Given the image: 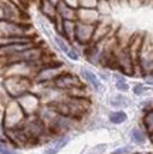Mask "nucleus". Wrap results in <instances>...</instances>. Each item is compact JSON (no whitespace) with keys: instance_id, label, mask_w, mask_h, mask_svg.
I'll return each instance as SVG.
<instances>
[{"instance_id":"obj_10","label":"nucleus","mask_w":153,"mask_h":154,"mask_svg":"<svg viewBox=\"0 0 153 154\" xmlns=\"http://www.w3.org/2000/svg\"><path fill=\"white\" fill-rule=\"evenodd\" d=\"M40 10H41V14L48 20H53L58 17L57 14V6L53 5L48 0H40Z\"/></svg>"},{"instance_id":"obj_18","label":"nucleus","mask_w":153,"mask_h":154,"mask_svg":"<svg viewBox=\"0 0 153 154\" xmlns=\"http://www.w3.org/2000/svg\"><path fill=\"white\" fill-rule=\"evenodd\" d=\"M143 127H145V130L148 131V133L153 131V109H150V110H148V112L145 113V116H143Z\"/></svg>"},{"instance_id":"obj_7","label":"nucleus","mask_w":153,"mask_h":154,"mask_svg":"<svg viewBox=\"0 0 153 154\" xmlns=\"http://www.w3.org/2000/svg\"><path fill=\"white\" fill-rule=\"evenodd\" d=\"M94 33H95V24L77 21V24H75L74 42H77L81 47H87L89 44H92Z\"/></svg>"},{"instance_id":"obj_23","label":"nucleus","mask_w":153,"mask_h":154,"mask_svg":"<svg viewBox=\"0 0 153 154\" xmlns=\"http://www.w3.org/2000/svg\"><path fill=\"white\" fill-rule=\"evenodd\" d=\"M133 153V147L130 146H125V147H121V149L115 150L112 154H132Z\"/></svg>"},{"instance_id":"obj_13","label":"nucleus","mask_w":153,"mask_h":154,"mask_svg":"<svg viewBox=\"0 0 153 154\" xmlns=\"http://www.w3.org/2000/svg\"><path fill=\"white\" fill-rule=\"evenodd\" d=\"M97 10L102 17H107L112 11V3L109 0H99V2H98V6H97Z\"/></svg>"},{"instance_id":"obj_17","label":"nucleus","mask_w":153,"mask_h":154,"mask_svg":"<svg viewBox=\"0 0 153 154\" xmlns=\"http://www.w3.org/2000/svg\"><path fill=\"white\" fill-rule=\"evenodd\" d=\"M130 136H132V140L135 143H138V144H143L145 141H146V133L143 130L138 129V127H135L133 130H132Z\"/></svg>"},{"instance_id":"obj_27","label":"nucleus","mask_w":153,"mask_h":154,"mask_svg":"<svg viewBox=\"0 0 153 154\" xmlns=\"http://www.w3.org/2000/svg\"><path fill=\"white\" fill-rule=\"evenodd\" d=\"M149 137H150V141L153 143V131H150V133H149Z\"/></svg>"},{"instance_id":"obj_24","label":"nucleus","mask_w":153,"mask_h":154,"mask_svg":"<svg viewBox=\"0 0 153 154\" xmlns=\"http://www.w3.org/2000/svg\"><path fill=\"white\" fill-rule=\"evenodd\" d=\"M0 154H19V153H16L14 150L9 149L7 146H3V144H0Z\"/></svg>"},{"instance_id":"obj_11","label":"nucleus","mask_w":153,"mask_h":154,"mask_svg":"<svg viewBox=\"0 0 153 154\" xmlns=\"http://www.w3.org/2000/svg\"><path fill=\"white\" fill-rule=\"evenodd\" d=\"M79 74H81V76L84 78V81L88 85H91L95 91H99V89H101V81L98 79V76L94 74L92 71H89L88 68H81Z\"/></svg>"},{"instance_id":"obj_16","label":"nucleus","mask_w":153,"mask_h":154,"mask_svg":"<svg viewBox=\"0 0 153 154\" xmlns=\"http://www.w3.org/2000/svg\"><path fill=\"white\" fill-rule=\"evenodd\" d=\"M109 103H111V106L113 107H123V106H128L129 105V99L125 98V96H122V95H115V96H112L109 99Z\"/></svg>"},{"instance_id":"obj_6","label":"nucleus","mask_w":153,"mask_h":154,"mask_svg":"<svg viewBox=\"0 0 153 154\" xmlns=\"http://www.w3.org/2000/svg\"><path fill=\"white\" fill-rule=\"evenodd\" d=\"M19 105L21 106V109L24 110V113L27 116H34L38 115L40 109H41V98L37 94H33L31 91H28L26 94H23L21 96L16 99Z\"/></svg>"},{"instance_id":"obj_3","label":"nucleus","mask_w":153,"mask_h":154,"mask_svg":"<svg viewBox=\"0 0 153 154\" xmlns=\"http://www.w3.org/2000/svg\"><path fill=\"white\" fill-rule=\"evenodd\" d=\"M27 115L24 113V110L21 109V106L19 105V102L13 99L7 103L5 112H3V122H5L6 129H13V127L21 126V123L26 120Z\"/></svg>"},{"instance_id":"obj_5","label":"nucleus","mask_w":153,"mask_h":154,"mask_svg":"<svg viewBox=\"0 0 153 154\" xmlns=\"http://www.w3.org/2000/svg\"><path fill=\"white\" fill-rule=\"evenodd\" d=\"M51 85L56 89L61 91V92H67V94H71L72 91L84 86L81 79H79V76H77L72 72H67V71H62L56 79L53 81Z\"/></svg>"},{"instance_id":"obj_14","label":"nucleus","mask_w":153,"mask_h":154,"mask_svg":"<svg viewBox=\"0 0 153 154\" xmlns=\"http://www.w3.org/2000/svg\"><path fill=\"white\" fill-rule=\"evenodd\" d=\"M126 119H128V115L125 112H122V110H118V112H112L109 115V122L113 123V125H122V123H125Z\"/></svg>"},{"instance_id":"obj_12","label":"nucleus","mask_w":153,"mask_h":154,"mask_svg":"<svg viewBox=\"0 0 153 154\" xmlns=\"http://www.w3.org/2000/svg\"><path fill=\"white\" fill-rule=\"evenodd\" d=\"M70 140H71V137L68 134H61L60 137L54 141V144L46 150V154H57L61 149H64L65 146L68 144V141Z\"/></svg>"},{"instance_id":"obj_28","label":"nucleus","mask_w":153,"mask_h":154,"mask_svg":"<svg viewBox=\"0 0 153 154\" xmlns=\"http://www.w3.org/2000/svg\"><path fill=\"white\" fill-rule=\"evenodd\" d=\"M109 2H111V3H118L119 0H109Z\"/></svg>"},{"instance_id":"obj_20","label":"nucleus","mask_w":153,"mask_h":154,"mask_svg":"<svg viewBox=\"0 0 153 154\" xmlns=\"http://www.w3.org/2000/svg\"><path fill=\"white\" fill-rule=\"evenodd\" d=\"M99 0H79V7L82 9H97Z\"/></svg>"},{"instance_id":"obj_2","label":"nucleus","mask_w":153,"mask_h":154,"mask_svg":"<svg viewBox=\"0 0 153 154\" xmlns=\"http://www.w3.org/2000/svg\"><path fill=\"white\" fill-rule=\"evenodd\" d=\"M31 79L26 75H11L5 81L6 92L13 99H17L23 94L31 91Z\"/></svg>"},{"instance_id":"obj_8","label":"nucleus","mask_w":153,"mask_h":154,"mask_svg":"<svg viewBox=\"0 0 153 154\" xmlns=\"http://www.w3.org/2000/svg\"><path fill=\"white\" fill-rule=\"evenodd\" d=\"M102 16L98 13L97 9H82L78 7L77 9V21H82V23L88 24H97Z\"/></svg>"},{"instance_id":"obj_29","label":"nucleus","mask_w":153,"mask_h":154,"mask_svg":"<svg viewBox=\"0 0 153 154\" xmlns=\"http://www.w3.org/2000/svg\"><path fill=\"white\" fill-rule=\"evenodd\" d=\"M132 154H143V153H132Z\"/></svg>"},{"instance_id":"obj_22","label":"nucleus","mask_w":153,"mask_h":154,"mask_svg":"<svg viewBox=\"0 0 153 154\" xmlns=\"http://www.w3.org/2000/svg\"><path fill=\"white\" fill-rule=\"evenodd\" d=\"M67 57H68L70 60H72V61H78L79 60V54H78V51H77V48L71 45L70 51L67 52Z\"/></svg>"},{"instance_id":"obj_21","label":"nucleus","mask_w":153,"mask_h":154,"mask_svg":"<svg viewBox=\"0 0 153 154\" xmlns=\"http://www.w3.org/2000/svg\"><path fill=\"white\" fill-rule=\"evenodd\" d=\"M148 91H149V88H148V86H145L143 84H138V85H135V86H133V94L138 95V96L146 94Z\"/></svg>"},{"instance_id":"obj_19","label":"nucleus","mask_w":153,"mask_h":154,"mask_svg":"<svg viewBox=\"0 0 153 154\" xmlns=\"http://www.w3.org/2000/svg\"><path fill=\"white\" fill-rule=\"evenodd\" d=\"M115 88L118 89V91H121V92H126L128 89H129V85H128V82L125 81V78L123 76H121V75H115Z\"/></svg>"},{"instance_id":"obj_25","label":"nucleus","mask_w":153,"mask_h":154,"mask_svg":"<svg viewBox=\"0 0 153 154\" xmlns=\"http://www.w3.org/2000/svg\"><path fill=\"white\" fill-rule=\"evenodd\" d=\"M65 5L71 6V7H74V9H78L79 7V0H62Z\"/></svg>"},{"instance_id":"obj_9","label":"nucleus","mask_w":153,"mask_h":154,"mask_svg":"<svg viewBox=\"0 0 153 154\" xmlns=\"http://www.w3.org/2000/svg\"><path fill=\"white\" fill-rule=\"evenodd\" d=\"M57 14L62 20H75L77 21V9L65 5L62 0L57 5Z\"/></svg>"},{"instance_id":"obj_26","label":"nucleus","mask_w":153,"mask_h":154,"mask_svg":"<svg viewBox=\"0 0 153 154\" xmlns=\"http://www.w3.org/2000/svg\"><path fill=\"white\" fill-rule=\"evenodd\" d=\"M48 2H51V3H53V5H58V3H60V2H61V0H48Z\"/></svg>"},{"instance_id":"obj_15","label":"nucleus","mask_w":153,"mask_h":154,"mask_svg":"<svg viewBox=\"0 0 153 154\" xmlns=\"http://www.w3.org/2000/svg\"><path fill=\"white\" fill-rule=\"evenodd\" d=\"M54 41H56V44L58 45V48H60L61 51L64 52V54H67V52L70 51V48H71V42L70 41H67L62 35H60V34H56L54 35Z\"/></svg>"},{"instance_id":"obj_1","label":"nucleus","mask_w":153,"mask_h":154,"mask_svg":"<svg viewBox=\"0 0 153 154\" xmlns=\"http://www.w3.org/2000/svg\"><path fill=\"white\" fill-rule=\"evenodd\" d=\"M136 69L140 71L142 75H153V37L143 35L142 47H140Z\"/></svg>"},{"instance_id":"obj_4","label":"nucleus","mask_w":153,"mask_h":154,"mask_svg":"<svg viewBox=\"0 0 153 154\" xmlns=\"http://www.w3.org/2000/svg\"><path fill=\"white\" fill-rule=\"evenodd\" d=\"M62 68L64 65L61 62H47V64H43L40 66V69L37 71L36 74V78L34 81L37 82L38 85H48V84H53V81L56 79L57 76L62 72Z\"/></svg>"}]
</instances>
